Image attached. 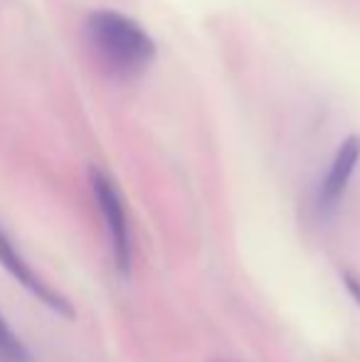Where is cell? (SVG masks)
Listing matches in <instances>:
<instances>
[{"mask_svg": "<svg viewBox=\"0 0 360 362\" xmlns=\"http://www.w3.org/2000/svg\"><path fill=\"white\" fill-rule=\"evenodd\" d=\"M84 35L101 67L119 79L141 76L156 59V42L151 35L136 20L116 10L89 13Z\"/></svg>", "mask_w": 360, "mask_h": 362, "instance_id": "1", "label": "cell"}, {"mask_svg": "<svg viewBox=\"0 0 360 362\" xmlns=\"http://www.w3.org/2000/svg\"><path fill=\"white\" fill-rule=\"evenodd\" d=\"M89 182H91V190H94L96 205H99V210H101V217H104L106 232H109L116 272H119L124 279H129L131 264H134V244H131L129 219H126L121 195L114 187V182H111L101 170H96V168L89 170Z\"/></svg>", "mask_w": 360, "mask_h": 362, "instance_id": "2", "label": "cell"}, {"mask_svg": "<svg viewBox=\"0 0 360 362\" xmlns=\"http://www.w3.org/2000/svg\"><path fill=\"white\" fill-rule=\"evenodd\" d=\"M0 264H3V269L20 284V286L28 291L30 296H35L42 305H47L50 310H54V313L62 315V318H74L72 303H69L59 291H54L50 286V284L25 262V257L15 249L13 239L5 234L3 227H0Z\"/></svg>", "mask_w": 360, "mask_h": 362, "instance_id": "3", "label": "cell"}, {"mask_svg": "<svg viewBox=\"0 0 360 362\" xmlns=\"http://www.w3.org/2000/svg\"><path fill=\"white\" fill-rule=\"evenodd\" d=\"M360 163V136H348L341 146H338L336 156L331 160L326 177L321 182V190H318V207L323 212H331L338 207L341 197L346 195L348 182H351L353 173H356Z\"/></svg>", "mask_w": 360, "mask_h": 362, "instance_id": "4", "label": "cell"}, {"mask_svg": "<svg viewBox=\"0 0 360 362\" xmlns=\"http://www.w3.org/2000/svg\"><path fill=\"white\" fill-rule=\"evenodd\" d=\"M0 362H33L25 343L15 335L3 313H0Z\"/></svg>", "mask_w": 360, "mask_h": 362, "instance_id": "5", "label": "cell"}]
</instances>
